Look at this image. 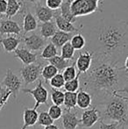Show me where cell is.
<instances>
[{"label":"cell","instance_id":"1","mask_svg":"<svg viewBox=\"0 0 128 129\" xmlns=\"http://www.w3.org/2000/svg\"><path fill=\"white\" fill-rule=\"evenodd\" d=\"M81 76L83 89L93 92L97 97L112 98L120 90L119 87L128 81L127 71L124 67L119 66L118 59L97 52H93L90 70Z\"/></svg>","mask_w":128,"mask_h":129},{"label":"cell","instance_id":"2","mask_svg":"<svg viewBox=\"0 0 128 129\" xmlns=\"http://www.w3.org/2000/svg\"><path fill=\"white\" fill-rule=\"evenodd\" d=\"M97 42L93 52L118 59L128 48V21H104L97 28Z\"/></svg>","mask_w":128,"mask_h":129},{"label":"cell","instance_id":"3","mask_svg":"<svg viewBox=\"0 0 128 129\" xmlns=\"http://www.w3.org/2000/svg\"><path fill=\"white\" fill-rule=\"evenodd\" d=\"M104 119L118 123L119 126L128 125V109L125 100L113 96L104 105Z\"/></svg>","mask_w":128,"mask_h":129},{"label":"cell","instance_id":"4","mask_svg":"<svg viewBox=\"0 0 128 129\" xmlns=\"http://www.w3.org/2000/svg\"><path fill=\"white\" fill-rule=\"evenodd\" d=\"M102 0H72L70 9L74 17L90 15L99 10V3Z\"/></svg>","mask_w":128,"mask_h":129},{"label":"cell","instance_id":"5","mask_svg":"<svg viewBox=\"0 0 128 129\" xmlns=\"http://www.w3.org/2000/svg\"><path fill=\"white\" fill-rule=\"evenodd\" d=\"M43 66L42 63L35 62L29 65H24L20 69V75L24 81L25 85L33 83L39 80Z\"/></svg>","mask_w":128,"mask_h":129},{"label":"cell","instance_id":"6","mask_svg":"<svg viewBox=\"0 0 128 129\" xmlns=\"http://www.w3.org/2000/svg\"><path fill=\"white\" fill-rule=\"evenodd\" d=\"M38 84L34 89H23L22 91L28 95H31L35 100V105L33 108L37 110L40 105H48V91L44 86L40 79L38 80Z\"/></svg>","mask_w":128,"mask_h":129},{"label":"cell","instance_id":"7","mask_svg":"<svg viewBox=\"0 0 128 129\" xmlns=\"http://www.w3.org/2000/svg\"><path fill=\"white\" fill-rule=\"evenodd\" d=\"M1 84L5 89L10 90L13 99H16L22 86V81L11 69H8Z\"/></svg>","mask_w":128,"mask_h":129},{"label":"cell","instance_id":"8","mask_svg":"<svg viewBox=\"0 0 128 129\" xmlns=\"http://www.w3.org/2000/svg\"><path fill=\"white\" fill-rule=\"evenodd\" d=\"M21 41H23L25 48L31 52H37L47 46V41L43 39L40 35L37 34H30L21 37Z\"/></svg>","mask_w":128,"mask_h":129},{"label":"cell","instance_id":"9","mask_svg":"<svg viewBox=\"0 0 128 129\" xmlns=\"http://www.w3.org/2000/svg\"><path fill=\"white\" fill-rule=\"evenodd\" d=\"M93 60V52L91 50H84L79 54L75 65L80 74H84L90 70Z\"/></svg>","mask_w":128,"mask_h":129},{"label":"cell","instance_id":"10","mask_svg":"<svg viewBox=\"0 0 128 129\" xmlns=\"http://www.w3.org/2000/svg\"><path fill=\"white\" fill-rule=\"evenodd\" d=\"M21 33H22V28L16 21L9 19H2L0 21V37H2L4 34H6L8 36H19Z\"/></svg>","mask_w":128,"mask_h":129},{"label":"cell","instance_id":"11","mask_svg":"<svg viewBox=\"0 0 128 129\" xmlns=\"http://www.w3.org/2000/svg\"><path fill=\"white\" fill-rule=\"evenodd\" d=\"M54 19H55V23L56 25V27L59 31H62L64 33H68V34H72V33H79L80 29L82 28V26L77 27L75 26L73 23L69 22V21L64 19L62 17L60 12L55 11V15H54Z\"/></svg>","mask_w":128,"mask_h":129},{"label":"cell","instance_id":"12","mask_svg":"<svg viewBox=\"0 0 128 129\" xmlns=\"http://www.w3.org/2000/svg\"><path fill=\"white\" fill-rule=\"evenodd\" d=\"M100 112L96 107L84 111L81 117V126L84 128H91L99 120Z\"/></svg>","mask_w":128,"mask_h":129},{"label":"cell","instance_id":"13","mask_svg":"<svg viewBox=\"0 0 128 129\" xmlns=\"http://www.w3.org/2000/svg\"><path fill=\"white\" fill-rule=\"evenodd\" d=\"M21 13L23 14V25L22 29L25 34L33 32L38 27V21L36 17L29 11V9L24 8L21 10Z\"/></svg>","mask_w":128,"mask_h":129},{"label":"cell","instance_id":"14","mask_svg":"<svg viewBox=\"0 0 128 129\" xmlns=\"http://www.w3.org/2000/svg\"><path fill=\"white\" fill-rule=\"evenodd\" d=\"M14 56L19 60H20L21 62L24 65L32 64V63L37 62L38 61L37 54L31 52L30 50L26 49V48H17L14 51Z\"/></svg>","mask_w":128,"mask_h":129},{"label":"cell","instance_id":"15","mask_svg":"<svg viewBox=\"0 0 128 129\" xmlns=\"http://www.w3.org/2000/svg\"><path fill=\"white\" fill-rule=\"evenodd\" d=\"M33 9L36 19L40 22L46 23L48 22V21H52V19H54L55 11H52L51 9L47 7L45 5L39 4V5L33 6Z\"/></svg>","mask_w":128,"mask_h":129},{"label":"cell","instance_id":"16","mask_svg":"<svg viewBox=\"0 0 128 129\" xmlns=\"http://www.w3.org/2000/svg\"><path fill=\"white\" fill-rule=\"evenodd\" d=\"M62 125L64 129H75L81 125V119L77 118L75 113L65 110L62 116Z\"/></svg>","mask_w":128,"mask_h":129},{"label":"cell","instance_id":"17","mask_svg":"<svg viewBox=\"0 0 128 129\" xmlns=\"http://www.w3.org/2000/svg\"><path fill=\"white\" fill-rule=\"evenodd\" d=\"M21 42L20 37H16V36H7L5 38L0 37V45L4 51L6 53H12L14 52L19 47V43Z\"/></svg>","mask_w":128,"mask_h":129},{"label":"cell","instance_id":"18","mask_svg":"<svg viewBox=\"0 0 128 129\" xmlns=\"http://www.w3.org/2000/svg\"><path fill=\"white\" fill-rule=\"evenodd\" d=\"M37 110L34 108H25L23 112V126L21 129H27L30 126H33L38 121Z\"/></svg>","mask_w":128,"mask_h":129},{"label":"cell","instance_id":"19","mask_svg":"<svg viewBox=\"0 0 128 129\" xmlns=\"http://www.w3.org/2000/svg\"><path fill=\"white\" fill-rule=\"evenodd\" d=\"M91 104H92V97L91 93L81 89L77 92L76 105L80 109H88L89 107H91Z\"/></svg>","mask_w":128,"mask_h":129},{"label":"cell","instance_id":"20","mask_svg":"<svg viewBox=\"0 0 128 129\" xmlns=\"http://www.w3.org/2000/svg\"><path fill=\"white\" fill-rule=\"evenodd\" d=\"M72 36L73 35L71 34H68V33H64L58 30L50 39V41H51L52 44L55 45L56 48H62L66 43L69 42Z\"/></svg>","mask_w":128,"mask_h":129},{"label":"cell","instance_id":"21","mask_svg":"<svg viewBox=\"0 0 128 129\" xmlns=\"http://www.w3.org/2000/svg\"><path fill=\"white\" fill-rule=\"evenodd\" d=\"M57 27L55 25V21H48L46 23H42L39 30V35L45 40L51 39L54 36V34L57 32Z\"/></svg>","mask_w":128,"mask_h":129},{"label":"cell","instance_id":"22","mask_svg":"<svg viewBox=\"0 0 128 129\" xmlns=\"http://www.w3.org/2000/svg\"><path fill=\"white\" fill-rule=\"evenodd\" d=\"M22 8L23 5L19 0H7V10L5 16L7 19H11V18L14 17L19 12H21Z\"/></svg>","mask_w":128,"mask_h":129},{"label":"cell","instance_id":"23","mask_svg":"<svg viewBox=\"0 0 128 129\" xmlns=\"http://www.w3.org/2000/svg\"><path fill=\"white\" fill-rule=\"evenodd\" d=\"M71 2L72 0H63L62 6L60 8V13L64 19H66V20L69 21V22L74 24L76 21V18L74 17L71 12V9H70Z\"/></svg>","mask_w":128,"mask_h":129},{"label":"cell","instance_id":"24","mask_svg":"<svg viewBox=\"0 0 128 129\" xmlns=\"http://www.w3.org/2000/svg\"><path fill=\"white\" fill-rule=\"evenodd\" d=\"M48 62H49V64L55 67L57 69V70H58V72L63 71L67 67L70 66V65H72L74 63H72L71 61H67V60L63 59L61 55H56L52 58V59L48 60Z\"/></svg>","mask_w":128,"mask_h":129},{"label":"cell","instance_id":"25","mask_svg":"<svg viewBox=\"0 0 128 129\" xmlns=\"http://www.w3.org/2000/svg\"><path fill=\"white\" fill-rule=\"evenodd\" d=\"M76 92H68L64 93V103L65 110L71 111L72 109H75L76 106Z\"/></svg>","mask_w":128,"mask_h":129},{"label":"cell","instance_id":"26","mask_svg":"<svg viewBox=\"0 0 128 129\" xmlns=\"http://www.w3.org/2000/svg\"><path fill=\"white\" fill-rule=\"evenodd\" d=\"M59 72L57 70V69L55 67H54L53 65L51 64H47L45 66H43L42 70H41V73L40 75L42 76L43 79L45 80L46 83H48V81L52 79L55 75H57Z\"/></svg>","mask_w":128,"mask_h":129},{"label":"cell","instance_id":"27","mask_svg":"<svg viewBox=\"0 0 128 129\" xmlns=\"http://www.w3.org/2000/svg\"><path fill=\"white\" fill-rule=\"evenodd\" d=\"M58 55V50L57 48L54 44H52L51 42L47 44V46L43 48L42 52L40 54V58H42L43 60H50L55 56Z\"/></svg>","mask_w":128,"mask_h":129},{"label":"cell","instance_id":"28","mask_svg":"<svg viewBox=\"0 0 128 129\" xmlns=\"http://www.w3.org/2000/svg\"><path fill=\"white\" fill-rule=\"evenodd\" d=\"M69 42L75 50H82L86 45V40L82 34L77 33L76 34L72 36Z\"/></svg>","mask_w":128,"mask_h":129},{"label":"cell","instance_id":"29","mask_svg":"<svg viewBox=\"0 0 128 129\" xmlns=\"http://www.w3.org/2000/svg\"><path fill=\"white\" fill-rule=\"evenodd\" d=\"M75 51V50L73 48V47L70 44V42H68L62 47V49H61V56H62L63 59L67 60V61H72L74 58Z\"/></svg>","mask_w":128,"mask_h":129},{"label":"cell","instance_id":"30","mask_svg":"<svg viewBox=\"0 0 128 129\" xmlns=\"http://www.w3.org/2000/svg\"><path fill=\"white\" fill-rule=\"evenodd\" d=\"M80 76H81V74L78 72L76 77H75V79L71 80V81H68L65 83L63 88L65 89L66 91H68V92H76L77 91V90H78L79 87H80V80H79Z\"/></svg>","mask_w":128,"mask_h":129},{"label":"cell","instance_id":"31","mask_svg":"<svg viewBox=\"0 0 128 129\" xmlns=\"http://www.w3.org/2000/svg\"><path fill=\"white\" fill-rule=\"evenodd\" d=\"M51 100L54 105H58V106H62L64 103V92L60 90L52 89Z\"/></svg>","mask_w":128,"mask_h":129},{"label":"cell","instance_id":"32","mask_svg":"<svg viewBox=\"0 0 128 129\" xmlns=\"http://www.w3.org/2000/svg\"><path fill=\"white\" fill-rule=\"evenodd\" d=\"M65 83L66 82H65L62 73H58L49 81L50 86L52 87V89H55V90H60V89L63 88Z\"/></svg>","mask_w":128,"mask_h":129},{"label":"cell","instance_id":"33","mask_svg":"<svg viewBox=\"0 0 128 129\" xmlns=\"http://www.w3.org/2000/svg\"><path fill=\"white\" fill-rule=\"evenodd\" d=\"M62 77H63L65 82L71 81V80L75 79L77 76L76 70H75V62L72 65H70V66L67 67L63 71H62Z\"/></svg>","mask_w":128,"mask_h":129},{"label":"cell","instance_id":"34","mask_svg":"<svg viewBox=\"0 0 128 129\" xmlns=\"http://www.w3.org/2000/svg\"><path fill=\"white\" fill-rule=\"evenodd\" d=\"M37 123L39 125V126H50V125L53 124L54 120L49 116V114L48 113V112H40L39 113V116H38Z\"/></svg>","mask_w":128,"mask_h":129},{"label":"cell","instance_id":"35","mask_svg":"<svg viewBox=\"0 0 128 129\" xmlns=\"http://www.w3.org/2000/svg\"><path fill=\"white\" fill-rule=\"evenodd\" d=\"M11 96H12V93L10 90L5 89L2 84H0V111L7 104Z\"/></svg>","mask_w":128,"mask_h":129},{"label":"cell","instance_id":"36","mask_svg":"<svg viewBox=\"0 0 128 129\" xmlns=\"http://www.w3.org/2000/svg\"><path fill=\"white\" fill-rule=\"evenodd\" d=\"M48 113L49 114V116L52 118L53 120H57V119H59L60 118H62V114H63V110H62L61 106L52 105L51 106L49 107V109H48Z\"/></svg>","mask_w":128,"mask_h":129},{"label":"cell","instance_id":"37","mask_svg":"<svg viewBox=\"0 0 128 129\" xmlns=\"http://www.w3.org/2000/svg\"><path fill=\"white\" fill-rule=\"evenodd\" d=\"M63 0H46L45 5L52 11H58L62 5Z\"/></svg>","mask_w":128,"mask_h":129},{"label":"cell","instance_id":"38","mask_svg":"<svg viewBox=\"0 0 128 129\" xmlns=\"http://www.w3.org/2000/svg\"><path fill=\"white\" fill-rule=\"evenodd\" d=\"M19 1L22 3L23 8H26V9H29V5L35 6V5H39V4L42 5V0H19Z\"/></svg>","mask_w":128,"mask_h":129},{"label":"cell","instance_id":"39","mask_svg":"<svg viewBox=\"0 0 128 129\" xmlns=\"http://www.w3.org/2000/svg\"><path fill=\"white\" fill-rule=\"evenodd\" d=\"M119 125L116 122L109 123V124H106L103 120H100V128L99 129H117Z\"/></svg>","mask_w":128,"mask_h":129},{"label":"cell","instance_id":"40","mask_svg":"<svg viewBox=\"0 0 128 129\" xmlns=\"http://www.w3.org/2000/svg\"><path fill=\"white\" fill-rule=\"evenodd\" d=\"M7 10V0H0V14H5Z\"/></svg>","mask_w":128,"mask_h":129},{"label":"cell","instance_id":"41","mask_svg":"<svg viewBox=\"0 0 128 129\" xmlns=\"http://www.w3.org/2000/svg\"><path fill=\"white\" fill-rule=\"evenodd\" d=\"M118 92H125V93L127 94V97H124V96H121V95H119V94H118V93H115L113 96H116V97L119 98V99H123V100H128V89L126 88V87L121 89V90H120ZM127 109H128V104H127Z\"/></svg>","mask_w":128,"mask_h":129},{"label":"cell","instance_id":"42","mask_svg":"<svg viewBox=\"0 0 128 129\" xmlns=\"http://www.w3.org/2000/svg\"><path fill=\"white\" fill-rule=\"evenodd\" d=\"M44 129H59V127L56 126V125L52 124V125H50V126H45V128H44Z\"/></svg>","mask_w":128,"mask_h":129},{"label":"cell","instance_id":"43","mask_svg":"<svg viewBox=\"0 0 128 129\" xmlns=\"http://www.w3.org/2000/svg\"><path fill=\"white\" fill-rule=\"evenodd\" d=\"M124 69H125L126 71H128V55L126 56V58H125V62H124Z\"/></svg>","mask_w":128,"mask_h":129},{"label":"cell","instance_id":"44","mask_svg":"<svg viewBox=\"0 0 128 129\" xmlns=\"http://www.w3.org/2000/svg\"><path fill=\"white\" fill-rule=\"evenodd\" d=\"M2 19H3V15H2V14H0V21H1Z\"/></svg>","mask_w":128,"mask_h":129},{"label":"cell","instance_id":"45","mask_svg":"<svg viewBox=\"0 0 128 129\" xmlns=\"http://www.w3.org/2000/svg\"><path fill=\"white\" fill-rule=\"evenodd\" d=\"M127 77H128V71H127Z\"/></svg>","mask_w":128,"mask_h":129}]
</instances>
